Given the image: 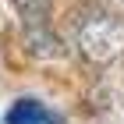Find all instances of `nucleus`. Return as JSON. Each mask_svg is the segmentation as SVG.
<instances>
[{
	"label": "nucleus",
	"instance_id": "3",
	"mask_svg": "<svg viewBox=\"0 0 124 124\" xmlns=\"http://www.w3.org/2000/svg\"><path fill=\"white\" fill-rule=\"evenodd\" d=\"M25 43H29V50L36 53V57H57L60 53V43L53 39V32L46 29V21H36V25H29V32H25Z\"/></svg>",
	"mask_w": 124,
	"mask_h": 124
},
{
	"label": "nucleus",
	"instance_id": "4",
	"mask_svg": "<svg viewBox=\"0 0 124 124\" xmlns=\"http://www.w3.org/2000/svg\"><path fill=\"white\" fill-rule=\"evenodd\" d=\"M14 7L21 11L25 25H36V21H46V11H50V0H11Z\"/></svg>",
	"mask_w": 124,
	"mask_h": 124
},
{
	"label": "nucleus",
	"instance_id": "2",
	"mask_svg": "<svg viewBox=\"0 0 124 124\" xmlns=\"http://www.w3.org/2000/svg\"><path fill=\"white\" fill-rule=\"evenodd\" d=\"M7 124H64L57 114H50L39 99H18L7 110Z\"/></svg>",
	"mask_w": 124,
	"mask_h": 124
},
{
	"label": "nucleus",
	"instance_id": "1",
	"mask_svg": "<svg viewBox=\"0 0 124 124\" xmlns=\"http://www.w3.org/2000/svg\"><path fill=\"white\" fill-rule=\"evenodd\" d=\"M78 50L92 64H110L124 53V21L110 14H92L78 25Z\"/></svg>",
	"mask_w": 124,
	"mask_h": 124
}]
</instances>
